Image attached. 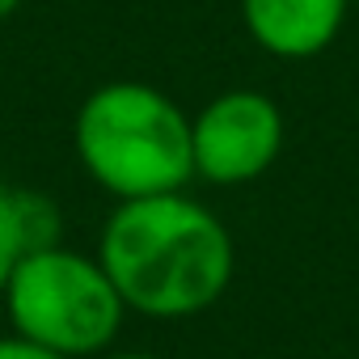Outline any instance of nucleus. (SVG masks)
<instances>
[{
  "mask_svg": "<svg viewBox=\"0 0 359 359\" xmlns=\"http://www.w3.org/2000/svg\"><path fill=\"white\" fill-rule=\"evenodd\" d=\"M97 262L127 313L182 321L208 313L233 283L237 245L216 212L187 191L118 199L102 224Z\"/></svg>",
  "mask_w": 359,
  "mask_h": 359,
  "instance_id": "obj_1",
  "label": "nucleus"
},
{
  "mask_svg": "<svg viewBox=\"0 0 359 359\" xmlns=\"http://www.w3.org/2000/svg\"><path fill=\"white\" fill-rule=\"evenodd\" d=\"M76 156L114 199L187 191L195 177L191 114L169 93L140 81H110L76 110Z\"/></svg>",
  "mask_w": 359,
  "mask_h": 359,
  "instance_id": "obj_2",
  "label": "nucleus"
},
{
  "mask_svg": "<svg viewBox=\"0 0 359 359\" xmlns=\"http://www.w3.org/2000/svg\"><path fill=\"white\" fill-rule=\"evenodd\" d=\"M0 296H5L13 334L68 359L102 355L118 338L127 317V304L97 254L68 250L64 241L30 250L13 266Z\"/></svg>",
  "mask_w": 359,
  "mask_h": 359,
  "instance_id": "obj_3",
  "label": "nucleus"
},
{
  "mask_svg": "<svg viewBox=\"0 0 359 359\" xmlns=\"http://www.w3.org/2000/svg\"><path fill=\"white\" fill-rule=\"evenodd\" d=\"M279 152H283V114L275 97L258 89H229L191 118L195 177L212 187L258 182L279 161Z\"/></svg>",
  "mask_w": 359,
  "mask_h": 359,
  "instance_id": "obj_4",
  "label": "nucleus"
},
{
  "mask_svg": "<svg viewBox=\"0 0 359 359\" xmlns=\"http://www.w3.org/2000/svg\"><path fill=\"white\" fill-rule=\"evenodd\" d=\"M351 0H241L250 39L275 60H313L342 34Z\"/></svg>",
  "mask_w": 359,
  "mask_h": 359,
  "instance_id": "obj_5",
  "label": "nucleus"
},
{
  "mask_svg": "<svg viewBox=\"0 0 359 359\" xmlns=\"http://www.w3.org/2000/svg\"><path fill=\"white\" fill-rule=\"evenodd\" d=\"M60 241V212L47 195L18 191L9 182H0V292H5L13 266L39 250Z\"/></svg>",
  "mask_w": 359,
  "mask_h": 359,
  "instance_id": "obj_6",
  "label": "nucleus"
},
{
  "mask_svg": "<svg viewBox=\"0 0 359 359\" xmlns=\"http://www.w3.org/2000/svg\"><path fill=\"white\" fill-rule=\"evenodd\" d=\"M0 359H68V355H60L51 346H39L22 334H9V338H0Z\"/></svg>",
  "mask_w": 359,
  "mask_h": 359,
  "instance_id": "obj_7",
  "label": "nucleus"
},
{
  "mask_svg": "<svg viewBox=\"0 0 359 359\" xmlns=\"http://www.w3.org/2000/svg\"><path fill=\"white\" fill-rule=\"evenodd\" d=\"M102 359H156V355H144V351H110Z\"/></svg>",
  "mask_w": 359,
  "mask_h": 359,
  "instance_id": "obj_8",
  "label": "nucleus"
},
{
  "mask_svg": "<svg viewBox=\"0 0 359 359\" xmlns=\"http://www.w3.org/2000/svg\"><path fill=\"white\" fill-rule=\"evenodd\" d=\"M22 9V0H0V22H5V18H13Z\"/></svg>",
  "mask_w": 359,
  "mask_h": 359,
  "instance_id": "obj_9",
  "label": "nucleus"
},
{
  "mask_svg": "<svg viewBox=\"0 0 359 359\" xmlns=\"http://www.w3.org/2000/svg\"><path fill=\"white\" fill-rule=\"evenodd\" d=\"M355 5H359V0H355Z\"/></svg>",
  "mask_w": 359,
  "mask_h": 359,
  "instance_id": "obj_10",
  "label": "nucleus"
}]
</instances>
